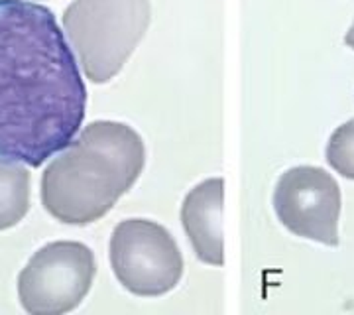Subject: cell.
<instances>
[{
  "instance_id": "cell-1",
  "label": "cell",
  "mask_w": 354,
  "mask_h": 315,
  "mask_svg": "<svg viewBox=\"0 0 354 315\" xmlns=\"http://www.w3.org/2000/svg\"><path fill=\"white\" fill-rule=\"evenodd\" d=\"M87 89L50 8L0 0V160L39 168L75 138Z\"/></svg>"
},
{
  "instance_id": "cell-2",
  "label": "cell",
  "mask_w": 354,
  "mask_h": 315,
  "mask_svg": "<svg viewBox=\"0 0 354 315\" xmlns=\"http://www.w3.org/2000/svg\"><path fill=\"white\" fill-rule=\"evenodd\" d=\"M144 164V140L132 126L95 120L44 170L41 203L62 223H95L134 186Z\"/></svg>"
},
{
  "instance_id": "cell-3",
  "label": "cell",
  "mask_w": 354,
  "mask_h": 315,
  "mask_svg": "<svg viewBox=\"0 0 354 315\" xmlns=\"http://www.w3.org/2000/svg\"><path fill=\"white\" fill-rule=\"evenodd\" d=\"M150 18V0H73L64 12V32L87 79L106 83L136 50Z\"/></svg>"
},
{
  "instance_id": "cell-4",
  "label": "cell",
  "mask_w": 354,
  "mask_h": 315,
  "mask_svg": "<svg viewBox=\"0 0 354 315\" xmlns=\"http://www.w3.org/2000/svg\"><path fill=\"white\" fill-rule=\"evenodd\" d=\"M95 274V254L87 244L53 240L34 252L18 274V298L28 314H67L85 300Z\"/></svg>"
},
{
  "instance_id": "cell-5",
  "label": "cell",
  "mask_w": 354,
  "mask_h": 315,
  "mask_svg": "<svg viewBox=\"0 0 354 315\" xmlns=\"http://www.w3.org/2000/svg\"><path fill=\"white\" fill-rule=\"evenodd\" d=\"M111 266L118 282L136 296L156 298L177 286L183 256L171 233L150 219L132 217L113 231Z\"/></svg>"
},
{
  "instance_id": "cell-6",
  "label": "cell",
  "mask_w": 354,
  "mask_h": 315,
  "mask_svg": "<svg viewBox=\"0 0 354 315\" xmlns=\"http://www.w3.org/2000/svg\"><path fill=\"white\" fill-rule=\"evenodd\" d=\"M341 186L325 168L293 165L278 177L274 209L293 235L339 244Z\"/></svg>"
},
{
  "instance_id": "cell-7",
  "label": "cell",
  "mask_w": 354,
  "mask_h": 315,
  "mask_svg": "<svg viewBox=\"0 0 354 315\" xmlns=\"http://www.w3.org/2000/svg\"><path fill=\"white\" fill-rule=\"evenodd\" d=\"M223 199L225 179L209 177L199 181L185 195L181 205V223L191 240V246L205 264H225L223 246Z\"/></svg>"
},
{
  "instance_id": "cell-8",
  "label": "cell",
  "mask_w": 354,
  "mask_h": 315,
  "mask_svg": "<svg viewBox=\"0 0 354 315\" xmlns=\"http://www.w3.org/2000/svg\"><path fill=\"white\" fill-rule=\"evenodd\" d=\"M30 209V172L20 162L0 160V228L18 225Z\"/></svg>"
},
{
  "instance_id": "cell-9",
  "label": "cell",
  "mask_w": 354,
  "mask_h": 315,
  "mask_svg": "<svg viewBox=\"0 0 354 315\" xmlns=\"http://www.w3.org/2000/svg\"><path fill=\"white\" fill-rule=\"evenodd\" d=\"M327 162L341 176L354 179V118L337 126L327 142Z\"/></svg>"
},
{
  "instance_id": "cell-10",
  "label": "cell",
  "mask_w": 354,
  "mask_h": 315,
  "mask_svg": "<svg viewBox=\"0 0 354 315\" xmlns=\"http://www.w3.org/2000/svg\"><path fill=\"white\" fill-rule=\"evenodd\" d=\"M344 44H346L348 48H353V50H354V22H353V26L348 28L346 36H344Z\"/></svg>"
}]
</instances>
